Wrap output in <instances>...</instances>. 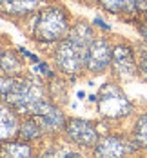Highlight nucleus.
<instances>
[{
	"mask_svg": "<svg viewBox=\"0 0 147 158\" xmlns=\"http://www.w3.org/2000/svg\"><path fill=\"white\" fill-rule=\"evenodd\" d=\"M67 33V16L60 7H49L42 11L35 20L33 35L42 42L60 40Z\"/></svg>",
	"mask_w": 147,
	"mask_h": 158,
	"instance_id": "nucleus-1",
	"label": "nucleus"
},
{
	"mask_svg": "<svg viewBox=\"0 0 147 158\" xmlns=\"http://www.w3.org/2000/svg\"><path fill=\"white\" fill-rule=\"evenodd\" d=\"M98 109L107 118H122L133 111V106L118 85L105 84L98 93Z\"/></svg>",
	"mask_w": 147,
	"mask_h": 158,
	"instance_id": "nucleus-2",
	"label": "nucleus"
},
{
	"mask_svg": "<svg viewBox=\"0 0 147 158\" xmlns=\"http://www.w3.org/2000/svg\"><path fill=\"white\" fill-rule=\"evenodd\" d=\"M85 58H87V53L82 51L80 48H76L69 38L60 42V46L55 53V60L58 64V67L67 75L78 73L80 67L85 64Z\"/></svg>",
	"mask_w": 147,
	"mask_h": 158,
	"instance_id": "nucleus-3",
	"label": "nucleus"
},
{
	"mask_svg": "<svg viewBox=\"0 0 147 158\" xmlns=\"http://www.w3.org/2000/svg\"><path fill=\"white\" fill-rule=\"evenodd\" d=\"M111 62H113V49L109 48V44L104 38L93 40L87 51V58H85L87 69L93 73H102L107 69V65Z\"/></svg>",
	"mask_w": 147,
	"mask_h": 158,
	"instance_id": "nucleus-4",
	"label": "nucleus"
},
{
	"mask_svg": "<svg viewBox=\"0 0 147 158\" xmlns=\"http://www.w3.org/2000/svg\"><path fill=\"white\" fill-rule=\"evenodd\" d=\"M65 127H67V135L78 145L93 147L98 143V133L91 122H85L80 118H71V120H67Z\"/></svg>",
	"mask_w": 147,
	"mask_h": 158,
	"instance_id": "nucleus-5",
	"label": "nucleus"
},
{
	"mask_svg": "<svg viewBox=\"0 0 147 158\" xmlns=\"http://www.w3.org/2000/svg\"><path fill=\"white\" fill-rule=\"evenodd\" d=\"M33 116L40 122V126L44 127V129H49V131L60 129L65 124V118H64V114H62V111L58 109V107H55L53 104H49L46 98H42L35 106Z\"/></svg>",
	"mask_w": 147,
	"mask_h": 158,
	"instance_id": "nucleus-6",
	"label": "nucleus"
},
{
	"mask_svg": "<svg viewBox=\"0 0 147 158\" xmlns=\"http://www.w3.org/2000/svg\"><path fill=\"white\" fill-rule=\"evenodd\" d=\"M113 67L120 77H125V78L136 75V62L131 48L120 44L113 49Z\"/></svg>",
	"mask_w": 147,
	"mask_h": 158,
	"instance_id": "nucleus-7",
	"label": "nucleus"
},
{
	"mask_svg": "<svg viewBox=\"0 0 147 158\" xmlns=\"http://www.w3.org/2000/svg\"><path fill=\"white\" fill-rule=\"evenodd\" d=\"M127 151H129L127 149V143L124 142L120 136H107L102 142H98L96 147H95V155L96 156H104V158L122 156Z\"/></svg>",
	"mask_w": 147,
	"mask_h": 158,
	"instance_id": "nucleus-8",
	"label": "nucleus"
},
{
	"mask_svg": "<svg viewBox=\"0 0 147 158\" xmlns=\"http://www.w3.org/2000/svg\"><path fill=\"white\" fill-rule=\"evenodd\" d=\"M40 0H0V11L9 15H24L36 9Z\"/></svg>",
	"mask_w": 147,
	"mask_h": 158,
	"instance_id": "nucleus-9",
	"label": "nucleus"
},
{
	"mask_svg": "<svg viewBox=\"0 0 147 158\" xmlns=\"http://www.w3.org/2000/svg\"><path fill=\"white\" fill-rule=\"evenodd\" d=\"M16 133H18L16 116L13 114V111L11 109L0 106V140L13 138Z\"/></svg>",
	"mask_w": 147,
	"mask_h": 158,
	"instance_id": "nucleus-10",
	"label": "nucleus"
},
{
	"mask_svg": "<svg viewBox=\"0 0 147 158\" xmlns=\"http://www.w3.org/2000/svg\"><path fill=\"white\" fill-rule=\"evenodd\" d=\"M69 40L76 46V48H80L82 51H89V46H91V42L95 40L93 38V29L87 26V24H78L73 31H71V36H69Z\"/></svg>",
	"mask_w": 147,
	"mask_h": 158,
	"instance_id": "nucleus-11",
	"label": "nucleus"
},
{
	"mask_svg": "<svg viewBox=\"0 0 147 158\" xmlns=\"http://www.w3.org/2000/svg\"><path fill=\"white\" fill-rule=\"evenodd\" d=\"M31 155V147L27 143L22 142H9L2 143L0 147V156H9V158H27Z\"/></svg>",
	"mask_w": 147,
	"mask_h": 158,
	"instance_id": "nucleus-12",
	"label": "nucleus"
},
{
	"mask_svg": "<svg viewBox=\"0 0 147 158\" xmlns=\"http://www.w3.org/2000/svg\"><path fill=\"white\" fill-rule=\"evenodd\" d=\"M0 69L6 71V75H18L22 69V62L13 51H7V53H2L0 56Z\"/></svg>",
	"mask_w": 147,
	"mask_h": 158,
	"instance_id": "nucleus-13",
	"label": "nucleus"
},
{
	"mask_svg": "<svg viewBox=\"0 0 147 158\" xmlns=\"http://www.w3.org/2000/svg\"><path fill=\"white\" fill-rule=\"evenodd\" d=\"M42 129L44 127L40 126V122L35 118V120H26L22 122V126L18 127V135L22 140H35L42 135Z\"/></svg>",
	"mask_w": 147,
	"mask_h": 158,
	"instance_id": "nucleus-14",
	"label": "nucleus"
},
{
	"mask_svg": "<svg viewBox=\"0 0 147 158\" xmlns=\"http://www.w3.org/2000/svg\"><path fill=\"white\" fill-rule=\"evenodd\" d=\"M134 136L142 145H147V114L138 118V122L134 126Z\"/></svg>",
	"mask_w": 147,
	"mask_h": 158,
	"instance_id": "nucleus-15",
	"label": "nucleus"
},
{
	"mask_svg": "<svg viewBox=\"0 0 147 158\" xmlns=\"http://www.w3.org/2000/svg\"><path fill=\"white\" fill-rule=\"evenodd\" d=\"M13 84H15V78L13 77H7V78H0V96L7 95L11 89H13Z\"/></svg>",
	"mask_w": 147,
	"mask_h": 158,
	"instance_id": "nucleus-16",
	"label": "nucleus"
},
{
	"mask_svg": "<svg viewBox=\"0 0 147 158\" xmlns=\"http://www.w3.org/2000/svg\"><path fill=\"white\" fill-rule=\"evenodd\" d=\"M140 67H142V75H144V77H145V80H147V56H144V58H142V65H140Z\"/></svg>",
	"mask_w": 147,
	"mask_h": 158,
	"instance_id": "nucleus-17",
	"label": "nucleus"
},
{
	"mask_svg": "<svg viewBox=\"0 0 147 158\" xmlns=\"http://www.w3.org/2000/svg\"><path fill=\"white\" fill-rule=\"evenodd\" d=\"M138 9L140 11H147V0H138Z\"/></svg>",
	"mask_w": 147,
	"mask_h": 158,
	"instance_id": "nucleus-18",
	"label": "nucleus"
},
{
	"mask_svg": "<svg viewBox=\"0 0 147 158\" xmlns=\"http://www.w3.org/2000/svg\"><path fill=\"white\" fill-rule=\"evenodd\" d=\"M0 56H2V51H0Z\"/></svg>",
	"mask_w": 147,
	"mask_h": 158,
	"instance_id": "nucleus-19",
	"label": "nucleus"
}]
</instances>
